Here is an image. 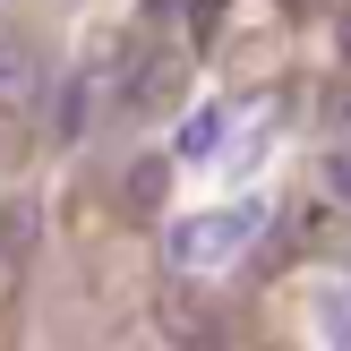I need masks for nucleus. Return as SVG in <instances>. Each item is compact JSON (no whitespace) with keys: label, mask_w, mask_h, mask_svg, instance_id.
<instances>
[{"label":"nucleus","mask_w":351,"mask_h":351,"mask_svg":"<svg viewBox=\"0 0 351 351\" xmlns=\"http://www.w3.org/2000/svg\"><path fill=\"white\" fill-rule=\"evenodd\" d=\"M43 95V60H34L17 34H0V112H17V103Z\"/></svg>","instance_id":"nucleus-1"},{"label":"nucleus","mask_w":351,"mask_h":351,"mask_svg":"<svg viewBox=\"0 0 351 351\" xmlns=\"http://www.w3.org/2000/svg\"><path fill=\"white\" fill-rule=\"evenodd\" d=\"M120 197H129L137 215H154V206L171 197V154H137V163H129V180H120Z\"/></svg>","instance_id":"nucleus-2"},{"label":"nucleus","mask_w":351,"mask_h":351,"mask_svg":"<svg viewBox=\"0 0 351 351\" xmlns=\"http://www.w3.org/2000/svg\"><path fill=\"white\" fill-rule=\"evenodd\" d=\"M257 206H240V215H206V232H180V257H223L232 240H249Z\"/></svg>","instance_id":"nucleus-3"},{"label":"nucleus","mask_w":351,"mask_h":351,"mask_svg":"<svg viewBox=\"0 0 351 351\" xmlns=\"http://www.w3.org/2000/svg\"><path fill=\"white\" fill-rule=\"evenodd\" d=\"M171 86H180V69H171L163 51H154V60H137V77H129V112H163Z\"/></svg>","instance_id":"nucleus-4"},{"label":"nucleus","mask_w":351,"mask_h":351,"mask_svg":"<svg viewBox=\"0 0 351 351\" xmlns=\"http://www.w3.org/2000/svg\"><path fill=\"white\" fill-rule=\"evenodd\" d=\"M215 137H223V120H215V112H197V120H189V129H180V154H206V146H215Z\"/></svg>","instance_id":"nucleus-5"},{"label":"nucleus","mask_w":351,"mask_h":351,"mask_svg":"<svg viewBox=\"0 0 351 351\" xmlns=\"http://www.w3.org/2000/svg\"><path fill=\"white\" fill-rule=\"evenodd\" d=\"M335 51H343V60H351V9L335 17Z\"/></svg>","instance_id":"nucleus-6"}]
</instances>
